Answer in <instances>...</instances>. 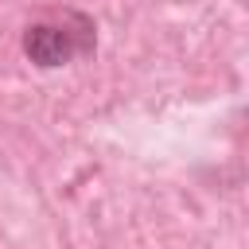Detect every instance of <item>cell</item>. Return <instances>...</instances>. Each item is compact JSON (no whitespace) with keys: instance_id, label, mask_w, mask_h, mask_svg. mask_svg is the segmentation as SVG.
<instances>
[{"instance_id":"obj_1","label":"cell","mask_w":249,"mask_h":249,"mask_svg":"<svg viewBox=\"0 0 249 249\" xmlns=\"http://www.w3.org/2000/svg\"><path fill=\"white\" fill-rule=\"evenodd\" d=\"M89 47H93V31L82 16H74V27L70 23H35L23 35V54L47 70L70 62L74 54H86Z\"/></svg>"}]
</instances>
